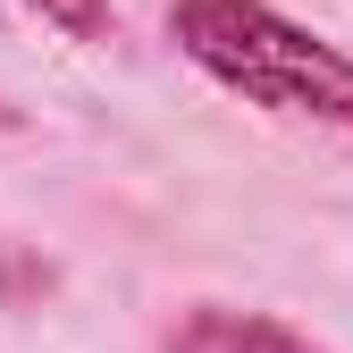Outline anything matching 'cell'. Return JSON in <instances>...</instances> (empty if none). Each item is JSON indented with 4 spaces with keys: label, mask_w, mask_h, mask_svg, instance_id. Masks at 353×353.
Instances as JSON below:
<instances>
[{
    "label": "cell",
    "mask_w": 353,
    "mask_h": 353,
    "mask_svg": "<svg viewBox=\"0 0 353 353\" xmlns=\"http://www.w3.org/2000/svg\"><path fill=\"white\" fill-rule=\"evenodd\" d=\"M168 42L236 101L353 135V51L286 17L278 0H168Z\"/></svg>",
    "instance_id": "1"
},
{
    "label": "cell",
    "mask_w": 353,
    "mask_h": 353,
    "mask_svg": "<svg viewBox=\"0 0 353 353\" xmlns=\"http://www.w3.org/2000/svg\"><path fill=\"white\" fill-rule=\"evenodd\" d=\"M160 353H328L320 336H303L294 320L278 312H236V303H194V312H176Z\"/></svg>",
    "instance_id": "2"
},
{
    "label": "cell",
    "mask_w": 353,
    "mask_h": 353,
    "mask_svg": "<svg viewBox=\"0 0 353 353\" xmlns=\"http://www.w3.org/2000/svg\"><path fill=\"white\" fill-rule=\"evenodd\" d=\"M26 9L42 26H59L68 42H110L118 34V9H110V0H26Z\"/></svg>",
    "instance_id": "3"
}]
</instances>
